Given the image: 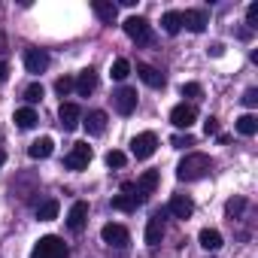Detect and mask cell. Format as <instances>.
<instances>
[{
  "instance_id": "cell-6",
  "label": "cell",
  "mask_w": 258,
  "mask_h": 258,
  "mask_svg": "<svg viewBox=\"0 0 258 258\" xmlns=\"http://www.w3.org/2000/svg\"><path fill=\"white\" fill-rule=\"evenodd\" d=\"M100 237H103L106 246H115V249H124L127 243H131V234H127V228H124V225H115V222L103 225V228H100Z\"/></svg>"
},
{
  "instance_id": "cell-32",
  "label": "cell",
  "mask_w": 258,
  "mask_h": 258,
  "mask_svg": "<svg viewBox=\"0 0 258 258\" xmlns=\"http://www.w3.org/2000/svg\"><path fill=\"white\" fill-rule=\"evenodd\" d=\"M179 94H182V97H201V94H204V88H201L198 82H185V85L179 88Z\"/></svg>"
},
{
  "instance_id": "cell-18",
  "label": "cell",
  "mask_w": 258,
  "mask_h": 258,
  "mask_svg": "<svg viewBox=\"0 0 258 258\" xmlns=\"http://www.w3.org/2000/svg\"><path fill=\"white\" fill-rule=\"evenodd\" d=\"M137 76L149 85V88H164V73L161 70H155V67H149V64H137Z\"/></svg>"
},
{
  "instance_id": "cell-29",
  "label": "cell",
  "mask_w": 258,
  "mask_h": 258,
  "mask_svg": "<svg viewBox=\"0 0 258 258\" xmlns=\"http://www.w3.org/2000/svg\"><path fill=\"white\" fill-rule=\"evenodd\" d=\"M243 210H246V201H243V198H231V201L225 204V216H228V219H237Z\"/></svg>"
},
{
  "instance_id": "cell-28",
  "label": "cell",
  "mask_w": 258,
  "mask_h": 258,
  "mask_svg": "<svg viewBox=\"0 0 258 258\" xmlns=\"http://www.w3.org/2000/svg\"><path fill=\"white\" fill-rule=\"evenodd\" d=\"M43 94H46V91H43V85H40V82H31V85L25 88V100H28L31 106H34V103H40V100H43Z\"/></svg>"
},
{
  "instance_id": "cell-1",
  "label": "cell",
  "mask_w": 258,
  "mask_h": 258,
  "mask_svg": "<svg viewBox=\"0 0 258 258\" xmlns=\"http://www.w3.org/2000/svg\"><path fill=\"white\" fill-rule=\"evenodd\" d=\"M210 170H213V158H210V155H204V152H188V155L176 164V179H179V182H195V179H204Z\"/></svg>"
},
{
  "instance_id": "cell-25",
  "label": "cell",
  "mask_w": 258,
  "mask_h": 258,
  "mask_svg": "<svg viewBox=\"0 0 258 258\" xmlns=\"http://www.w3.org/2000/svg\"><path fill=\"white\" fill-rule=\"evenodd\" d=\"M237 131H240L243 137H252V134H258V115H252V112L240 115V118H237Z\"/></svg>"
},
{
  "instance_id": "cell-13",
  "label": "cell",
  "mask_w": 258,
  "mask_h": 258,
  "mask_svg": "<svg viewBox=\"0 0 258 258\" xmlns=\"http://www.w3.org/2000/svg\"><path fill=\"white\" fill-rule=\"evenodd\" d=\"M85 222H88V204H85V201H76V204L70 207V213H67V228H70V231H82Z\"/></svg>"
},
{
  "instance_id": "cell-17",
  "label": "cell",
  "mask_w": 258,
  "mask_h": 258,
  "mask_svg": "<svg viewBox=\"0 0 258 258\" xmlns=\"http://www.w3.org/2000/svg\"><path fill=\"white\" fill-rule=\"evenodd\" d=\"M91 10H94V16H97L100 22H106V25H112V22L118 19V7L112 4V0H94Z\"/></svg>"
},
{
  "instance_id": "cell-9",
  "label": "cell",
  "mask_w": 258,
  "mask_h": 258,
  "mask_svg": "<svg viewBox=\"0 0 258 258\" xmlns=\"http://www.w3.org/2000/svg\"><path fill=\"white\" fill-rule=\"evenodd\" d=\"M112 106H115L121 115H131V112L137 109V91H134V88H118V91L112 94Z\"/></svg>"
},
{
  "instance_id": "cell-38",
  "label": "cell",
  "mask_w": 258,
  "mask_h": 258,
  "mask_svg": "<svg viewBox=\"0 0 258 258\" xmlns=\"http://www.w3.org/2000/svg\"><path fill=\"white\" fill-rule=\"evenodd\" d=\"M4 79H7V64L0 61V82H4Z\"/></svg>"
},
{
  "instance_id": "cell-14",
  "label": "cell",
  "mask_w": 258,
  "mask_h": 258,
  "mask_svg": "<svg viewBox=\"0 0 258 258\" xmlns=\"http://www.w3.org/2000/svg\"><path fill=\"white\" fill-rule=\"evenodd\" d=\"M82 124H85V131H88L91 137H100V134L106 131V112H103V109H91V112L82 118Z\"/></svg>"
},
{
  "instance_id": "cell-31",
  "label": "cell",
  "mask_w": 258,
  "mask_h": 258,
  "mask_svg": "<svg viewBox=\"0 0 258 258\" xmlns=\"http://www.w3.org/2000/svg\"><path fill=\"white\" fill-rule=\"evenodd\" d=\"M55 91H58L61 97H67V94L73 91V79H70V76H61V79L55 82Z\"/></svg>"
},
{
  "instance_id": "cell-36",
  "label": "cell",
  "mask_w": 258,
  "mask_h": 258,
  "mask_svg": "<svg viewBox=\"0 0 258 258\" xmlns=\"http://www.w3.org/2000/svg\"><path fill=\"white\" fill-rule=\"evenodd\" d=\"M204 131H207V137L210 134H219V118H207L204 121Z\"/></svg>"
},
{
  "instance_id": "cell-21",
  "label": "cell",
  "mask_w": 258,
  "mask_h": 258,
  "mask_svg": "<svg viewBox=\"0 0 258 258\" xmlns=\"http://www.w3.org/2000/svg\"><path fill=\"white\" fill-rule=\"evenodd\" d=\"M198 243H201L207 252H216V249H222V234H219L216 228H204V231L198 234Z\"/></svg>"
},
{
  "instance_id": "cell-35",
  "label": "cell",
  "mask_w": 258,
  "mask_h": 258,
  "mask_svg": "<svg viewBox=\"0 0 258 258\" xmlns=\"http://www.w3.org/2000/svg\"><path fill=\"white\" fill-rule=\"evenodd\" d=\"M243 103H246V106H258V91H255V88H246Z\"/></svg>"
},
{
  "instance_id": "cell-20",
  "label": "cell",
  "mask_w": 258,
  "mask_h": 258,
  "mask_svg": "<svg viewBox=\"0 0 258 258\" xmlns=\"http://www.w3.org/2000/svg\"><path fill=\"white\" fill-rule=\"evenodd\" d=\"M170 213H173L176 219H188V216L195 213V201L185 198V195H173V198H170Z\"/></svg>"
},
{
  "instance_id": "cell-34",
  "label": "cell",
  "mask_w": 258,
  "mask_h": 258,
  "mask_svg": "<svg viewBox=\"0 0 258 258\" xmlns=\"http://www.w3.org/2000/svg\"><path fill=\"white\" fill-rule=\"evenodd\" d=\"M246 25H249V28H258V4H249V10H246Z\"/></svg>"
},
{
  "instance_id": "cell-33",
  "label": "cell",
  "mask_w": 258,
  "mask_h": 258,
  "mask_svg": "<svg viewBox=\"0 0 258 258\" xmlns=\"http://www.w3.org/2000/svg\"><path fill=\"white\" fill-rule=\"evenodd\" d=\"M170 143H173V149H185V146H195V137L191 134H176Z\"/></svg>"
},
{
  "instance_id": "cell-30",
  "label": "cell",
  "mask_w": 258,
  "mask_h": 258,
  "mask_svg": "<svg viewBox=\"0 0 258 258\" xmlns=\"http://www.w3.org/2000/svg\"><path fill=\"white\" fill-rule=\"evenodd\" d=\"M124 161H127V155H124V152H118V149L106 152V167H124Z\"/></svg>"
},
{
  "instance_id": "cell-5",
  "label": "cell",
  "mask_w": 258,
  "mask_h": 258,
  "mask_svg": "<svg viewBox=\"0 0 258 258\" xmlns=\"http://www.w3.org/2000/svg\"><path fill=\"white\" fill-rule=\"evenodd\" d=\"M91 158H94L91 146H88V143H76V146L67 152L64 164H67V170H85V167L91 164Z\"/></svg>"
},
{
  "instance_id": "cell-3",
  "label": "cell",
  "mask_w": 258,
  "mask_h": 258,
  "mask_svg": "<svg viewBox=\"0 0 258 258\" xmlns=\"http://www.w3.org/2000/svg\"><path fill=\"white\" fill-rule=\"evenodd\" d=\"M155 149H158V137H155L152 131H143V134H137V137L131 140V155H134L137 161L152 158V155H155Z\"/></svg>"
},
{
  "instance_id": "cell-22",
  "label": "cell",
  "mask_w": 258,
  "mask_h": 258,
  "mask_svg": "<svg viewBox=\"0 0 258 258\" xmlns=\"http://www.w3.org/2000/svg\"><path fill=\"white\" fill-rule=\"evenodd\" d=\"M13 121L22 127V131H31V127L40 121L37 118V112H34V106H22V109H16V115H13Z\"/></svg>"
},
{
  "instance_id": "cell-16",
  "label": "cell",
  "mask_w": 258,
  "mask_h": 258,
  "mask_svg": "<svg viewBox=\"0 0 258 258\" xmlns=\"http://www.w3.org/2000/svg\"><path fill=\"white\" fill-rule=\"evenodd\" d=\"M161 237H164V219H161V213H155L146 222V246H158Z\"/></svg>"
},
{
  "instance_id": "cell-37",
  "label": "cell",
  "mask_w": 258,
  "mask_h": 258,
  "mask_svg": "<svg viewBox=\"0 0 258 258\" xmlns=\"http://www.w3.org/2000/svg\"><path fill=\"white\" fill-rule=\"evenodd\" d=\"M222 52H225V46H222V43H213V46H210V55H213V58H219Z\"/></svg>"
},
{
  "instance_id": "cell-26",
  "label": "cell",
  "mask_w": 258,
  "mask_h": 258,
  "mask_svg": "<svg viewBox=\"0 0 258 258\" xmlns=\"http://www.w3.org/2000/svg\"><path fill=\"white\" fill-rule=\"evenodd\" d=\"M137 207H140V201H137L134 195H118V198H112V210L131 213V210H137Z\"/></svg>"
},
{
  "instance_id": "cell-7",
  "label": "cell",
  "mask_w": 258,
  "mask_h": 258,
  "mask_svg": "<svg viewBox=\"0 0 258 258\" xmlns=\"http://www.w3.org/2000/svg\"><path fill=\"white\" fill-rule=\"evenodd\" d=\"M195 118H198V109L191 103H179V106L170 109V124L173 127H185V131H188V127L195 124Z\"/></svg>"
},
{
  "instance_id": "cell-19",
  "label": "cell",
  "mask_w": 258,
  "mask_h": 258,
  "mask_svg": "<svg viewBox=\"0 0 258 258\" xmlns=\"http://www.w3.org/2000/svg\"><path fill=\"white\" fill-rule=\"evenodd\" d=\"M52 152H55V140H52V137H40V140H34V143L28 146V155H31V158H37V161L49 158Z\"/></svg>"
},
{
  "instance_id": "cell-11",
  "label": "cell",
  "mask_w": 258,
  "mask_h": 258,
  "mask_svg": "<svg viewBox=\"0 0 258 258\" xmlns=\"http://www.w3.org/2000/svg\"><path fill=\"white\" fill-rule=\"evenodd\" d=\"M58 121H61L64 131H73V127L82 121V109H79L76 103H61V109H58Z\"/></svg>"
},
{
  "instance_id": "cell-27",
  "label": "cell",
  "mask_w": 258,
  "mask_h": 258,
  "mask_svg": "<svg viewBox=\"0 0 258 258\" xmlns=\"http://www.w3.org/2000/svg\"><path fill=\"white\" fill-rule=\"evenodd\" d=\"M109 73H112V79H127V76H131V61H127V58H115L112 61V67H109Z\"/></svg>"
},
{
  "instance_id": "cell-39",
  "label": "cell",
  "mask_w": 258,
  "mask_h": 258,
  "mask_svg": "<svg viewBox=\"0 0 258 258\" xmlns=\"http://www.w3.org/2000/svg\"><path fill=\"white\" fill-rule=\"evenodd\" d=\"M4 164H7V152H4V149H0V167H4Z\"/></svg>"
},
{
  "instance_id": "cell-23",
  "label": "cell",
  "mask_w": 258,
  "mask_h": 258,
  "mask_svg": "<svg viewBox=\"0 0 258 258\" xmlns=\"http://www.w3.org/2000/svg\"><path fill=\"white\" fill-rule=\"evenodd\" d=\"M161 28H164V34L176 37V34L182 31V19H179V13H176V10H167V13L161 16Z\"/></svg>"
},
{
  "instance_id": "cell-24",
  "label": "cell",
  "mask_w": 258,
  "mask_h": 258,
  "mask_svg": "<svg viewBox=\"0 0 258 258\" xmlns=\"http://www.w3.org/2000/svg\"><path fill=\"white\" fill-rule=\"evenodd\" d=\"M58 210H61V204H58L55 198H49V201H43V204L37 207V219H40V222H52V219H58Z\"/></svg>"
},
{
  "instance_id": "cell-8",
  "label": "cell",
  "mask_w": 258,
  "mask_h": 258,
  "mask_svg": "<svg viewBox=\"0 0 258 258\" xmlns=\"http://www.w3.org/2000/svg\"><path fill=\"white\" fill-rule=\"evenodd\" d=\"M179 19H182V28L185 31H191V34H204L207 31V10H185V13H179Z\"/></svg>"
},
{
  "instance_id": "cell-15",
  "label": "cell",
  "mask_w": 258,
  "mask_h": 258,
  "mask_svg": "<svg viewBox=\"0 0 258 258\" xmlns=\"http://www.w3.org/2000/svg\"><path fill=\"white\" fill-rule=\"evenodd\" d=\"M73 88L79 91V97H88V94L97 88V73H94L91 67H85V70L79 73V79H73Z\"/></svg>"
},
{
  "instance_id": "cell-10",
  "label": "cell",
  "mask_w": 258,
  "mask_h": 258,
  "mask_svg": "<svg viewBox=\"0 0 258 258\" xmlns=\"http://www.w3.org/2000/svg\"><path fill=\"white\" fill-rule=\"evenodd\" d=\"M25 67H28V73H46V70H49V52H43V49H28V52H25Z\"/></svg>"
},
{
  "instance_id": "cell-2",
  "label": "cell",
  "mask_w": 258,
  "mask_h": 258,
  "mask_svg": "<svg viewBox=\"0 0 258 258\" xmlns=\"http://www.w3.org/2000/svg\"><path fill=\"white\" fill-rule=\"evenodd\" d=\"M31 258H70V249L61 237L55 234H46L37 240V246L31 249Z\"/></svg>"
},
{
  "instance_id": "cell-12",
  "label": "cell",
  "mask_w": 258,
  "mask_h": 258,
  "mask_svg": "<svg viewBox=\"0 0 258 258\" xmlns=\"http://www.w3.org/2000/svg\"><path fill=\"white\" fill-rule=\"evenodd\" d=\"M155 188H158V170H146V173L137 179V185H134V191H137V201L143 204V201H146V198H149Z\"/></svg>"
},
{
  "instance_id": "cell-4",
  "label": "cell",
  "mask_w": 258,
  "mask_h": 258,
  "mask_svg": "<svg viewBox=\"0 0 258 258\" xmlns=\"http://www.w3.org/2000/svg\"><path fill=\"white\" fill-rule=\"evenodd\" d=\"M124 34L131 37L134 43H152V28L143 16H131V19H124Z\"/></svg>"
}]
</instances>
